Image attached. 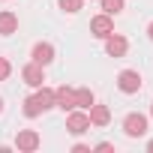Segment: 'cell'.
Masks as SVG:
<instances>
[{"label": "cell", "instance_id": "277c9868", "mask_svg": "<svg viewBox=\"0 0 153 153\" xmlns=\"http://www.w3.org/2000/svg\"><path fill=\"white\" fill-rule=\"evenodd\" d=\"M21 78H24V84H30V87H42L45 84V66H39V63H27L24 69H21Z\"/></svg>", "mask_w": 153, "mask_h": 153}, {"label": "cell", "instance_id": "44dd1931", "mask_svg": "<svg viewBox=\"0 0 153 153\" xmlns=\"http://www.w3.org/2000/svg\"><path fill=\"white\" fill-rule=\"evenodd\" d=\"M0 111H3V99H0Z\"/></svg>", "mask_w": 153, "mask_h": 153}, {"label": "cell", "instance_id": "5b68a950", "mask_svg": "<svg viewBox=\"0 0 153 153\" xmlns=\"http://www.w3.org/2000/svg\"><path fill=\"white\" fill-rule=\"evenodd\" d=\"M117 87H120L123 93H138V90H141V75H138L135 69H123V72L117 75Z\"/></svg>", "mask_w": 153, "mask_h": 153}, {"label": "cell", "instance_id": "d6986e66", "mask_svg": "<svg viewBox=\"0 0 153 153\" xmlns=\"http://www.w3.org/2000/svg\"><path fill=\"white\" fill-rule=\"evenodd\" d=\"M147 36H150V39H153V21H150V27H147Z\"/></svg>", "mask_w": 153, "mask_h": 153}, {"label": "cell", "instance_id": "7402d4cb", "mask_svg": "<svg viewBox=\"0 0 153 153\" xmlns=\"http://www.w3.org/2000/svg\"><path fill=\"white\" fill-rule=\"evenodd\" d=\"M150 114H153V105H150Z\"/></svg>", "mask_w": 153, "mask_h": 153}, {"label": "cell", "instance_id": "3957f363", "mask_svg": "<svg viewBox=\"0 0 153 153\" xmlns=\"http://www.w3.org/2000/svg\"><path fill=\"white\" fill-rule=\"evenodd\" d=\"M39 144H42V138H39V132H33V129H21V132L15 135V147H18L21 153H33V150H39Z\"/></svg>", "mask_w": 153, "mask_h": 153}, {"label": "cell", "instance_id": "30bf717a", "mask_svg": "<svg viewBox=\"0 0 153 153\" xmlns=\"http://www.w3.org/2000/svg\"><path fill=\"white\" fill-rule=\"evenodd\" d=\"M54 105L63 108V111H72V108H75V90L66 87V84L57 87V90H54Z\"/></svg>", "mask_w": 153, "mask_h": 153}, {"label": "cell", "instance_id": "ba28073f", "mask_svg": "<svg viewBox=\"0 0 153 153\" xmlns=\"http://www.w3.org/2000/svg\"><path fill=\"white\" fill-rule=\"evenodd\" d=\"M126 48H129V42H126L123 36H117V33H108V36H105V54H108V57H123Z\"/></svg>", "mask_w": 153, "mask_h": 153}, {"label": "cell", "instance_id": "7c38bea8", "mask_svg": "<svg viewBox=\"0 0 153 153\" xmlns=\"http://www.w3.org/2000/svg\"><path fill=\"white\" fill-rule=\"evenodd\" d=\"M15 30H18V15L9 12V9H3V12H0V36H12Z\"/></svg>", "mask_w": 153, "mask_h": 153}, {"label": "cell", "instance_id": "e0dca14e", "mask_svg": "<svg viewBox=\"0 0 153 153\" xmlns=\"http://www.w3.org/2000/svg\"><path fill=\"white\" fill-rule=\"evenodd\" d=\"M96 150H99V153H108V150H114V144H108V141H102V144H96Z\"/></svg>", "mask_w": 153, "mask_h": 153}, {"label": "cell", "instance_id": "9a60e30c", "mask_svg": "<svg viewBox=\"0 0 153 153\" xmlns=\"http://www.w3.org/2000/svg\"><path fill=\"white\" fill-rule=\"evenodd\" d=\"M57 3H60V9H63V12L75 15V12H78V9L84 6V0H57Z\"/></svg>", "mask_w": 153, "mask_h": 153}, {"label": "cell", "instance_id": "ac0fdd59", "mask_svg": "<svg viewBox=\"0 0 153 153\" xmlns=\"http://www.w3.org/2000/svg\"><path fill=\"white\" fill-rule=\"evenodd\" d=\"M72 150H75V153H90V147H87V144H75Z\"/></svg>", "mask_w": 153, "mask_h": 153}, {"label": "cell", "instance_id": "9c48e42d", "mask_svg": "<svg viewBox=\"0 0 153 153\" xmlns=\"http://www.w3.org/2000/svg\"><path fill=\"white\" fill-rule=\"evenodd\" d=\"M30 57H33V63L48 66V63L54 60V45H51V42H36V45H33V51H30Z\"/></svg>", "mask_w": 153, "mask_h": 153}, {"label": "cell", "instance_id": "8992f818", "mask_svg": "<svg viewBox=\"0 0 153 153\" xmlns=\"http://www.w3.org/2000/svg\"><path fill=\"white\" fill-rule=\"evenodd\" d=\"M66 129L72 132V135H84L87 129H90V117L84 114V111H69V117H66Z\"/></svg>", "mask_w": 153, "mask_h": 153}, {"label": "cell", "instance_id": "52a82bcc", "mask_svg": "<svg viewBox=\"0 0 153 153\" xmlns=\"http://www.w3.org/2000/svg\"><path fill=\"white\" fill-rule=\"evenodd\" d=\"M90 33L96 36V39H105L108 33H114V21H111V15H93L90 18Z\"/></svg>", "mask_w": 153, "mask_h": 153}, {"label": "cell", "instance_id": "4fadbf2b", "mask_svg": "<svg viewBox=\"0 0 153 153\" xmlns=\"http://www.w3.org/2000/svg\"><path fill=\"white\" fill-rule=\"evenodd\" d=\"M93 102H96V96H93L90 87H78V90H75V108H84L87 111Z\"/></svg>", "mask_w": 153, "mask_h": 153}, {"label": "cell", "instance_id": "6da1fadb", "mask_svg": "<svg viewBox=\"0 0 153 153\" xmlns=\"http://www.w3.org/2000/svg\"><path fill=\"white\" fill-rule=\"evenodd\" d=\"M48 108H54V90L51 87H36V93L33 96H27L24 99V114L27 117H39L42 111H48Z\"/></svg>", "mask_w": 153, "mask_h": 153}, {"label": "cell", "instance_id": "8fae6325", "mask_svg": "<svg viewBox=\"0 0 153 153\" xmlns=\"http://www.w3.org/2000/svg\"><path fill=\"white\" fill-rule=\"evenodd\" d=\"M87 111H90V114H87V117H90V126H108V123H111L108 105H96V102H93Z\"/></svg>", "mask_w": 153, "mask_h": 153}, {"label": "cell", "instance_id": "2e32d148", "mask_svg": "<svg viewBox=\"0 0 153 153\" xmlns=\"http://www.w3.org/2000/svg\"><path fill=\"white\" fill-rule=\"evenodd\" d=\"M9 72H12V63L6 57H0V81H6L9 78Z\"/></svg>", "mask_w": 153, "mask_h": 153}, {"label": "cell", "instance_id": "5bb4252c", "mask_svg": "<svg viewBox=\"0 0 153 153\" xmlns=\"http://www.w3.org/2000/svg\"><path fill=\"white\" fill-rule=\"evenodd\" d=\"M99 3H102V12H105V15L123 12V0H99Z\"/></svg>", "mask_w": 153, "mask_h": 153}, {"label": "cell", "instance_id": "7a4b0ae2", "mask_svg": "<svg viewBox=\"0 0 153 153\" xmlns=\"http://www.w3.org/2000/svg\"><path fill=\"white\" fill-rule=\"evenodd\" d=\"M123 132H126L129 138H141V135L147 132V117L138 114V111L126 114V117H123Z\"/></svg>", "mask_w": 153, "mask_h": 153}, {"label": "cell", "instance_id": "ffe728a7", "mask_svg": "<svg viewBox=\"0 0 153 153\" xmlns=\"http://www.w3.org/2000/svg\"><path fill=\"white\" fill-rule=\"evenodd\" d=\"M147 150H150V153H153V141H150V144H147Z\"/></svg>", "mask_w": 153, "mask_h": 153}]
</instances>
